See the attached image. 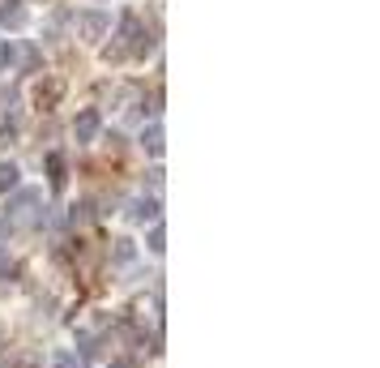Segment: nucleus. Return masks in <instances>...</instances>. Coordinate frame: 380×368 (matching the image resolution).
<instances>
[{"label":"nucleus","instance_id":"7ed1b4c3","mask_svg":"<svg viewBox=\"0 0 380 368\" xmlns=\"http://www.w3.org/2000/svg\"><path fill=\"white\" fill-rule=\"evenodd\" d=\"M13 184H18V167H13V163H9V167L0 163V193H5V189H13Z\"/></svg>","mask_w":380,"mask_h":368},{"label":"nucleus","instance_id":"20e7f679","mask_svg":"<svg viewBox=\"0 0 380 368\" xmlns=\"http://www.w3.org/2000/svg\"><path fill=\"white\" fill-rule=\"evenodd\" d=\"M154 215H158L154 201H137V205H133V219H137V223H145V219H154Z\"/></svg>","mask_w":380,"mask_h":368},{"label":"nucleus","instance_id":"f03ea898","mask_svg":"<svg viewBox=\"0 0 380 368\" xmlns=\"http://www.w3.org/2000/svg\"><path fill=\"white\" fill-rule=\"evenodd\" d=\"M47 167H51V184L65 189V154H47Z\"/></svg>","mask_w":380,"mask_h":368},{"label":"nucleus","instance_id":"39448f33","mask_svg":"<svg viewBox=\"0 0 380 368\" xmlns=\"http://www.w3.org/2000/svg\"><path fill=\"white\" fill-rule=\"evenodd\" d=\"M150 248H154V253H162V227H154V231H150Z\"/></svg>","mask_w":380,"mask_h":368},{"label":"nucleus","instance_id":"f257e3e1","mask_svg":"<svg viewBox=\"0 0 380 368\" xmlns=\"http://www.w3.org/2000/svg\"><path fill=\"white\" fill-rule=\"evenodd\" d=\"M98 133V116L94 112H81V120H77V141H90Z\"/></svg>","mask_w":380,"mask_h":368},{"label":"nucleus","instance_id":"0eeeda50","mask_svg":"<svg viewBox=\"0 0 380 368\" xmlns=\"http://www.w3.org/2000/svg\"><path fill=\"white\" fill-rule=\"evenodd\" d=\"M9 61H13V47H5V43H0V69H5Z\"/></svg>","mask_w":380,"mask_h":368},{"label":"nucleus","instance_id":"423d86ee","mask_svg":"<svg viewBox=\"0 0 380 368\" xmlns=\"http://www.w3.org/2000/svg\"><path fill=\"white\" fill-rule=\"evenodd\" d=\"M56 368H86V364H81V360H73V355H60V360H56Z\"/></svg>","mask_w":380,"mask_h":368}]
</instances>
